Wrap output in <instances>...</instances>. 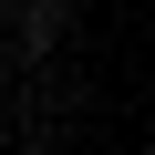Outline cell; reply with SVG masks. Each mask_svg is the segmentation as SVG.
I'll list each match as a JSON object with an SVG mask.
<instances>
[{"label":"cell","instance_id":"6da1fadb","mask_svg":"<svg viewBox=\"0 0 155 155\" xmlns=\"http://www.w3.org/2000/svg\"><path fill=\"white\" fill-rule=\"evenodd\" d=\"M21 31L31 41H62V0H21Z\"/></svg>","mask_w":155,"mask_h":155}]
</instances>
